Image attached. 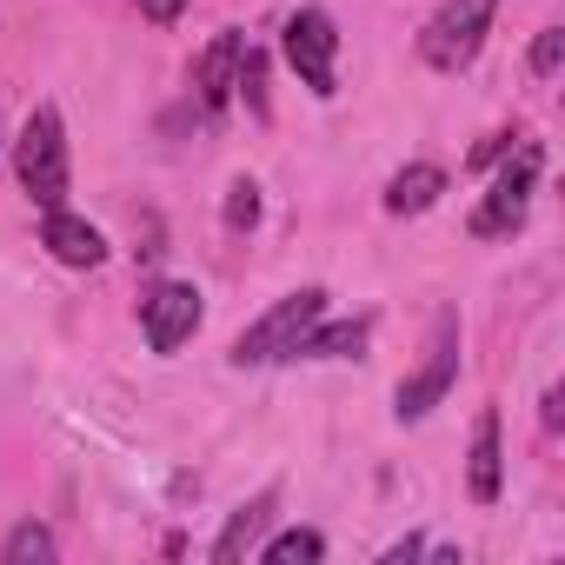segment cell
<instances>
[{"label":"cell","instance_id":"8992f818","mask_svg":"<svg viewBox=\"0 0 565 565\" xmlns=\"http://www.w3.org/2000/svg\"><path fill=\"white\" fill-rule=\"evenodd\" d=\"M452 380H459V313H439L433 320V347H426V366L413 373V380H399V419H426L446 393H452Z\"/></svg>","mask_w":565,"mask_h":565},{"label":"cell","instance_id":"ffe728a7","mask_svg":"<svg viewBox=\"0 0 565 565\" xmlns=\"http://www.w3.org/2000/svg\"><path fill=\"white\" fill-rule=\"evenodd\" d=\"M512 140H519V134H492V140L472 153V167H492V160H505V153H512Z\"/></svg>","mask_w":565,"mask_h":565},{"label":"cell","instance_id":"3957f363","mask_svg":"<svg viewBox=\"0 0 565 565\" xmlns=\"http://www.w3.org/2000/svg\"><path fill=\"white\" fill-rule=\"evenodd\" d=\"M492 8H499V0H446V8L426 21V34H419V61H426L433 74L472 67V54H479L486 34H492Z\"/></svg>","mask_w":565,"mask_h":565},{"label":"cell","instance_id":"7a4b0ae2","mask_svg":"<svg viewBox=\"0 0 565 565\" xmlns=\"http://www.w3.org/2000/svg\"><path fill=\"white\" fill-rule=\"evenodd\" d=\"M313 320H327V294H320V287L287 294L273 313H259V320L233 340V366H273V360H294V347H300V333H307Z\"/></svg>","mask_w":565,"mask_h":565},{"label":"cell","instance_id":"6da1fadb","mask_svg":"<svg viewBox=\"0 0 565 565\" xmlns=\"http://www.w3.org/2000/svg\"><path fill=\"white\" fill-rule=\"evenodd\" d=\"M14 173L28 186L34 206H61L67 200V127H61V107L41 100L14 140Z\"/></svg>","mask_w":565,"mask_h":565},{"label":"cell","instance_id":"277c9868","mask_svg":"<svg viewBox=\"0 0 565 565\" xmlns=\"http://www.w3.org/2000/svg\"><path fill=\"white\" fill-rule=\"evenodd\" d=\"M539 147L532 140H512V160L499 167V180H492V193L472 206V233L479 239H505V233H519L525 226V206H532V186H539Z\"/></svg>","mask_w":565,"mask_h":565},{"label":"cell","instance_id":"7402d4cb","mask_svg":"<svg viewBox=\"0 0 565 565\" xmlns=\"http://www.w3.org/2000/svg\"><path fill=\"white\" fill-rule=\"evenodd\" d=\"M419 552H426V539H399V545L386 552V565H406V558H419Z\"/></svg>","mask_w":565,"mask_h":565},{"label":"cell","instance_id":"7c38bea8","mask_svg":"<svg viewBox=\"0 0 565 565\" xmlns=\"http://www.w3.org/2000/svg\"><path fill=\"white\" fill-rule=\"evenodd\" d=\"M439 193H446V173H439L433 160H419V167H399V173L386 180V213H393V220H413V213L439 206Z\"/></svg>","mask_w":565,"mask_h":565},{"label":"cell","instance_id":"5b68a950","mask_svg":"<svg viewBox=\"0 0 565 565\" xmlns=\"http://www.w3.org/2000/svg\"><path fill=\"white\" fill-rule=\"evenodd\" d=\"M279 47H287V67H294L320 100L340 94V34H333V14H327V8H300V14L287 21V34H279Z\"/></svg>","mask_w":565,"mask_h":565},{"label":"cell","instance_id":"2e32d148","mask_svg":"<svg viewBox=\"0 0 565 565\" xmlns=\"http://www.w3.org/2000/svg\"><path fill=\"white\" fill-rule=\"evenodd\" d=\"M253 220H259V186L233 180L226 186V233H253Z\"/></svg>","mask_w":565,"mask_h":565},{"label":"cell","instance_id":"30bf717a","mask_svg":"<svg viewBox=\"0 0 565 565\" xmlns=\"http://www.w3.org/2000/svg\"><path fill=\"white\" fill-rule=\"evenodd\" d=\"M499 479H505V452H499V413L486 406V413L472 419V452H466V492H472L479 505H492V499H499Z\"/></svg>","mask_w":565,"mask_h":565},{"label":"cell","instance_id":"5bb4252c","mask_svg":"<svg viewBox=\"0 0 565 565\" xmlns=\"http://www.w3.org/2000/svg\"><path fill=\"white\" fill-rule=\"evenodd\" d=\"M266 565H313V558H327V539L313 532V525H294V532H279V539H266V545H253Z\"/></svg>","mask_w":565,"mask_h":565},{"label":"cell","instance_id":"e0dca14e","mask_svg":"<svg viewBox=\"0 0 565 565\" xmlns=\"http://www.w3.org/2000/svg\"><path fill=\"white\" fill-rule=\"evenodd\" d=\"M233 94H246V107L266 114V54H253V47L239 54V87Z\"/></svg>","mask_w":565,"mask_h":565},{"label":"cell","instance_id":"ac0fdd59","mask_svg":"<svg viewBox=\"0 0 565 565\" xmlns=\"http://www.w3.org/2000/svg\"><path fill=\"white\" fill-rule=\"evenodd\" d=\"M558 67H565V28H545V34L532 41V74H539V81H552Z\"/></svg>","mask_w":565,"mask_h":565},{"label":"cell","instance_id":"52a82bcc","mask_svg":"<svg viewBox=\"0 0 565 565\" xmlns=\"http://www.w3.org/2000/svg\"><path fill=\"white\" fill-rule=\"evenodd\" d=\"M206 320V300L200 287H186V279H160V287L140 300V327H147V347L153 353H180Z\"/></svg>","mask_w":565,"mask_h":565},{"label":"cell","instance_id":"ba28073f","mask_svg":"<svg viewBox=\"0 0 565 565\" xmlns=\"http://www.w3.org/2000/svg\"><path fill=\"white\" fill-rule=\"evenodd\" d=\"M239 54H246V34H220L200 61H193V87H200V107L206 114H226V100H233V87H239Z\"/></svg>","mask_w":565,"mask_h":565},{"label":"cell","instance_id":"44dd1931","mask_svg":"<svg viewBox=\"0 0 565 565\" xmlns=\"http://www.w3.org/2000/svg\"><path fill=\"white\" fill-rule=\"evenodd\" d=\"M539 419H545V433H558V426H565V393H558V386L545 393V413H539Z\"/></svg>","mask_w":565,"mask_h":565},{"label":"cell","instance_id":"9a60e30c","mask_svg":"<svg viewBox=\"0 0 565 565\" xmlns=\"http://www.w3.org/2000/svg\"><path fill=\"white\" fill-rule=\"evenodd\" d=\"M0 558H8V565H54V558H61V539H54L47 525H34V519H28V525H14V532H8Z\"/></svg>","mask_w":565,"mask_h":565},{"label":"cell","instance_id":"d6986e66","mask_svg":"<svg viewBox=\"0 0 565 565\" xmlns=\"http://www.w3.org/2000/svg\"><path fill=\"white\" fill-rule=\"evenodd\" d=\"M134 8H140L153 28H167V21H180V8H186V0H134Z\"/></svg>","mask_w":565,"mask_h":565},{"label":"cell","instance_id":"9c48e42d","mask_svg":"<svg viewBox=\"0 0 565 565\" xmlns=\"http://www.w3.org/2000/svg\"><path fill=\"white\" fill-rule=\"evenodd\" d=\"M41 246L61 259V266H100L107 259V239H100V226H87L81 213H67V206H47V220H41Z\"/></svg>","mask_w":565,"mask_h":565},{"label":"cell","instance_id":"8fae6325","mask_svg":"<svg viewBox=\"0 0 565 565\" xmlns=\"http://www.w3.org/2000/svg\"><path fill=\"white\" fill-rule=\"evenodd\" d=\"M273 505H279V492H273V486H266L253 505H239V512L226 519V532L213 539V565H239V558H253V545H259V532H266Z\"/></svg>","mask_w":565,"mask_h":565},{"label":"cell","instance_id":"4fadbf2b","mask_svg":"<svg viewBox=\"0 0 565 565\" xmlns=\"http://www.w3.org/2000/svg\"><path fill=\"white\" fill-rule=\"evenodd\" d=\"M366 333H373V320H313L307 333H300V347H294V360H353L360 347H366Z\"/></svg>","mask_w":565,"mask_h":565}]
</instances>
